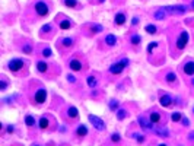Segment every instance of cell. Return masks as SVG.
Listing matches in <instances>:
<instances>
[{"mask_svg": "<svg viewBox=\"0 0 194 146\" xmlns=\"http://www.w3.org/2000/svg\"><path fill=\"white\" fill-rule=\"evenodd\" d=\"M67 81H69L70 83H75V82H76V79H75V76H72V75H67Z\"/></svg>", "mask_w": 194, "mask_h": 146, "instance_id": "cell-35", "label": "cell"}, {"mask_svg": "<svg viewBox=\"0 0 194 146\" xmlns=\"http://www.w3.org/2000/svg\"><path fill=\"white\" fill-rule=\"evenodd\" d=\"M159 146H166V145H165V143H161V145H159Z\"/></svg>", "mask_w": 194, "mask_h": 146, "instance_id": "cell-45", "label": "cell"}, {"mask_svg": "<svg viewBox=\"0 0 194 146\" xmlns=\"http://www.w3.org/2000/svg\"><path fill=\"white\" fill-rule=\"evenodd\" d=\"M6 88H7V82L3 79V82H2V86H0V89H2V91H5Z\"/></svg>", "mask_w": 194, "mask_h": 146, "instance_id": "cell-38", "label": "cell"}, {"mask_svg": "<svg viewBox=\"0 0 194 146\" xmlns=\"http://www.w3.org/2000/svg\"><path fill=\"white\" fill-rule=\"evenodd\" d=\"M101 31H102V27L101 25H92V28H91V32H94V34L101 32Z\"/></svg>", "mask_w": 194, "mask_h": 146, "instance_id": "cell-31", "label": "cell"}, {"mask_svg": "<svg viewBox=\"0 0 194 146\" xmlns=\"http://www.w3.org/2000/svg\"><path fill=\"white\" fill-rule=\"evenodd\" d=\"M45 31H47V32H48V31H51V25H44V28H42V31H41V32H45Z\"/></svg>", "mask_w": 194, "mask_h": 146, "instance_id": "cell-37", "label": "cell"}, {"mask_svg": "<svg viewBox=\"0 0 194 146\" xmlns=\"http://www.w3.org/2000/svg\"><path fill=\"white\" fill-rule=\"evenodd\" d=\"M136 139H137V142H139V143H142V142H144V136H140V134H136Z\"/></svg>", "mask_w": 194, "mask_h": 146, "instance_id": "cell-36", "label": "cell"}, {"mask_svg": "<svg viewBox=\"0 0 194 146\" xmlns=\"http://www.w3.org/2000/svg\"><path fill=\"white\" fill-rule=\"evenodd\" d=\"M105 2V0H98V3H104Z\"/></svg>", "mask_w": 194, "mask_h": 146, "instance_id": "cell-43", "label": "cell"}, {"mask_svg": "<svg viewBox=\"0 0 194 146\" xmlns=\"http://www.w3.org/2000/svg\"><path fill=\"white\" fill-rule=\"evenodd\" d=\"M171 118H172V121H174V123H175V121H180V120H182V115H181L180 113H174V114L171 115Z\"/></svg>", "mask_w": 194, "mask_h": 146, "instance_id": "cell-29", "label": "cell"}, {"mask_svg": "<svg viewBox=\"0 0 194 146\" xmlns=\"http://www.w3.org/2000/svg\"><path fill=\"white\" fill-rule=\"evenodd\" d=\"M149 120L152 121L153 124H158V123H161L162 117H161V114H159V113H156V111H152V113L149 114Z\"/></svg>", "mask_w": 194, "mask_h": 146, "instance_id": "cell-13", "label": "cell"}, {"mask_svg": "<svg viewBox=\"0 0 194 146\" xmlns=\"http://www.w3.org/2000/svg\"><path fill=\"white\" fill-rule=\"evenodd\" d=\"M137 22H139V19H137V18H134V19H133V25H136Z\"/></svg>", "mask_w": 194, "mask_h": 146, "instance_id": "cell-41", "label": "cell"}, {"mask_svg": "<svg viewBox=\"0 0 194 146\" xmlns=\"http://www.w3.org/2000/svg\"><path fill=\"white\" fill-rule=\"evenodd\" d=\"M86 82H88V86H89V88H95V86H96V83H98L96 78H94V76H89Z\"/></svg>", "mask_w": 194, "mask_h": 146, "instance_id": "cell-24", "label": "cell"}, {"mask_svg": "<svg viewBox=\"0 0 194 146\" xmlns=\"http://www.w3.org/2000/svg\"><path fill=\"white\" fill-rule=\"evenodd\" d=\"M73 38H70V37H64L63 40H61V44L64 45V47H72L73 45Z\"/></svg>", "mask_w": 194, "mask_h": 146, "instance_id": "cell-21", "label": "cell"}, {"mask_svg": "<svg viewBox=\"0 0 194 146\" xmlns=\"http://www.w3.org/2000/svg\"><path fill=\"white\" fill-rule=\"evenodd\" d=\"M110 110L111 111H117L118 110V101L117 100H111L110 101Z\"/></svg>", "mask_w": 194, "mask_h": 146, "instance_id": "cell-27", "label": "cell"}, {"mask_svg": "<svg viewBox=\"0 0 194 146\" xmlns=\"http://www.w3.org/2000/svg\"><path fill=\"white\" fill-rule=\"evenodd\" d=\"M22 50H24L25 54H31V53H32V47H31L29 44H25V45L22 47Z\"/></svg>", "mask_w": 194, "mask_h": 146, "instance_id": "cell-30", "label": "cell"}, {"mask_svg": "<svg viewBox=\"0 0 194 146\" xmlns=\"http://www.w3.org/2000/svg\"><path fill=\"white\" fill-rule=\"evenodd\" d=\"M22 67H24V60H20V59H13V60L9 61V69L13 73H18Z\"/></svg>", "mask_w": 194, "mask_h": 146, "instance_id": "cell-5", "label": "cell"}, {"mask_svg": "<svg viewBox=\"0 0 194 146\" xmlns=\"http://www.w3.org/2000/svg\"><path fill=\"white\" fill-rule=\"evenodd\" d=\"M25 123H26L28 127H34V126H35V118H34L32 115H26V117H25Z\"/></svg>", "mask_w": 194, "mask_h": 146, "instance_id": "cell-23", "label": "cell"}, {"mask_svg": "<svg viewBox=\"0 0 194 146\" xmlns=\"http://www.w3.org/2000/svg\"><path fill=\"white\" fill-rule=\"evenodd\" d=\"M42 56H44V57H51V50H50L48 47L42 50Z\"/></svg>", "mask_w": 194, "mask_h": 146, "instance_id": "cell-34", "label": "cell"}, {"mask_svg": "<svg viewBox=\"0 0 194 146\" xmlns=\"http://www.w3.org/2000/svg\"><path fill=\"white\" fill-rule=\"evenodd\" d=\"M76 134H77L79 137L86 136V134H88V127H86V126H83V124L77 126V129H76Z\"/></svg>", "mask_w": 194, "mask_h": 146, "instance_id": "cell-16", "label": "cell"}, {"mask_svg": "<svg viewBox=\"0 0 194 146\" xmlns=\"http://www.w3.org/2000/svg\"><path fill=\"white\" fill-rule=\"evenodd\" d=\"M69 67L73 70V72H80L82 70V61L79 59H72L69 61Z\"/></svg>", "mask_w": 194, "mask_h": 146, "instance_id": "cell-9", "label": "cell"}, {"mask_svg": "<svg viewBox=\"0 0 194 146\" xmlns=\"http://www.w3.org/2000/svg\"><path fill=\"white\" fill-rule=\"evenodd\" d=\"M67 115H69L70 118H77V115H79L77 108H75V107H69V110H67Z\"/></svg>", "mask_w": 194, "mask_h": 146, "instance_id": "cell-18", "label": "cell"}, {"mask_svg": "<svg viewBox=\"0 0 194 146\" xmlns=\"http://www.w3.org/2000/svg\"><path fill=\"white\" fill-rule=\"evenodd\" d=\"M127 115H128V113L124 108H118L117 110V120H124Z\"/></svg>", "mask_w": 194, "mask_h": 146, "instance_id": "cell-19", "label": "cell"}, {"mask_svg": "<svg viewBox=\"0 0 194 146\" xmlns=\"http://www.w3.org/2000/svg\"><path fill=\"white\" fill-rule=\"evenodd\" d=\"M89 121L94 124V127L98 130V132H102V130H105V123L99 118V117H96V115H89Z\"/></svg>", "mask_w": 194, "mask_h": 146, "instance_id": "cell-3", "label": "cell"}, {"mask_svg": "<svg viewBox=\"0 0 194 146\" xmlns=\"http://www.w3.org/2000/svg\"><path fill=\"white\" fill-rule=\"evenodd\" d=\"M188 137H190V139H194V132H193V133H191V134H190Z\"/></svg>", "mask_w": 194, "mask_h": 146, "instance_id": "cell-42", "label": "cell"}, {"mask_svg": "<svg viewBox=\"0 0 194 146\" xmlns=\"http://www.w3.org/2000/svg\"><path fill=\"white\" fill-rule=\"evenodd\" d=\"M191 8H193V9H194V0H193V5H191Z\"/></svg>", "mask_w": 194, "mask_h": 146, "instance_id": "cell-44", "label": "cell"}, {"mask_svg": "<svg viewBox=\"0 0 194 146\" xmlns=\"http://www.w3.org/2000/svg\"><path fill=\"white\" fill-rule=\"evenodd\" d=\"M58 27H60L61 29H69V28L72 27V22H70V20H61Z\"/></svg>", "mask_w": 194, "mask_h": 146, "instance_id": "cell-25", "label": "cell"}, {"mask_svg": "<svg viewBox=\"0 0 194 146\" xmlns=\"http://www.w3.org/2000/svg\"><path fill=\"white\" fill-rule=\"evenodd\" d=\"M187 42H188V32L184 31V32H181L180 37L177 38V48H178V50H182V48L187 45Z\"/></svg>", "mask_w": 194, "mask_h": 146, "instance_id": "cell-7", "label": "cell"}, {"mask_svg": "<svg viewBox=\"0 0 194 146\" xmlns=\"http://www.w3.org/2000/svg\"><path fill=\"white\" fill-rule=\"evenodd\" d=\"M127 64H128V59H121L120 61L114 63V64L110 67V73H113V75H120Z\"/></svg>", "mask_w": 194, "mask_h": 146, "instance_id": "cell-1", "label": "cell"}, {"mask_svg": "<svg viewBox=\"0 0 194 146\" xmlns=\"http://www.w3.org/2000/svg\"><path fill=\"white\" fill-rule=\"evenodd\" d=\"M158 47V44L156 42H150L149 45H147V53H152L153 51V48H156Z\"/></svg>", "mask_w": 194, "mask_h": 146, "instance_id": "cell-33", "label": "cell"}, {"mask_svg": "<svg viewBox=\"0 0 194 146\" xmlns=\"http://www.w3.org/2000/svg\"><path fill=\"white\" fill-rule=\"evenodd\" d=\"M37 70H38L39 73H47V70H48V63L44 61V60H39V61L37 63Z\"/></svg>", "mask_w": 194, "mask_h": 146, "instance_id": "cell-12", "label": "cell"}, {"mask_svg": "<svg viewBox=\"0 0 194 146\" xmlns=\"http://www.w3.org/2000/svg\"><path fill=\"white\" fill-rule=\"evenodd\" d=\"M111 140H113V143H118V142L121 140V136H120L118 133H114V134L111 136Z\"/></svg>", "mask_w": 194, "mask_h": 146, "instance_id": "cell-32", "label": "cell"}, {"mask_svg": "<svg viewBox=\"0 0 194 146\" xmlns=\"http://www.w3.org/2000/svg\"><path fill=\"white\" fill-rule=\"evenodd\" d=\"M35 146H37V145H35Z\"/></svg>", "mask_w": 194, "mask_h": 146, "instance_id": "cell-46", "label": "cell"}, {"mask_svg": "<svg viewBox=\"0 0 194 146\" xmlns=\"http://www.w3.org/2000/svg\"><path fill=\"white\" fill-rule=\"evenodd\" d=\"M188 124H190V121H188V118H185V117H182V126H185V127H187Z\"/></svg>", "mask_w": 194, "mask_h": 146, "instance_id": "cell-39", "label": "cell"}, {"mask_svg": "<svg viewBox=\"0 0 194 146\" xmlns=\"http://www.w3.org/2000/svg\"><path fill=\"white\" fill-rule=\"evenodd\" d=\"M105 44L110 45V47H114V45L117 44V37L113 35V34H108V35L105 37Z\"/></svg>", "mask_w": 194, "mask_h": 146, "instance_id": "cell-14", "label": "cell"}, {"mask_svg": "<svg viewBox=\"0 0 194 146\" xmlns=\"http://www.w3.org/2000/svg\"><path fill=\"white\" fill-rule=\"evenodd\" d=\"M64 5H66L67 8H76L77 2H76V0H64Z\"/></svg>", "mask_w": 194, "mask_h": 146, "instance_id": "cell-28", "label": "cell"}, {"mask_svg": "<svg viewBox=\"0 0 194 146\" xmlns=\"http://www.w3.org/2000/svg\"><path fill=\"white\" fill-rule=\"evenodd\" d=\"M125 15L123 13V12H120V13H117L115 15V18H114V22H115V25H118V27H121V25H124L125 23Z\"/></svg>", "mask_w": 194, "mask_h": 146, "instance_id": "cell-11", "label": "cell"}, {"mask_svg": "<svg viewBox=\"0 0 194 146\" xmlns=\"http://www.w3.org/2000/svg\"><path fill=\"white\" fill-rule=\"evenodd\" d=\"M144 29H146V32H147V34H156V31H158L156 25H152V23L146 25V27H144Z\"/></svg>", "mask_w": 194, "mask_h": 146, "instance_id": "cell-22", "label": "cell"}, {"mask_svg": "<svg viewBox=\"0 0 194 146\" xmlns=\"http://www.w3.org/2000/svg\"><path fill=\"white\" fill-rule=\"evenodd\" d=\"M47 101V91L44 88H39L34 95V102L35 104H44Z\"/></svg>", "mask_w": 194, "mask_h": 146, "instance_id": "cell-2", "label": "cell"}, {"mask_svg": "<svg viewBox=\"0 0 194 146\" xmlns=\"http://www.w3.org/2000/svg\"><path fill=\"white\" fill-rule=\"evenodd\" d=\"M35 12L39 16H47L48 15V6L45 2H37L35 3Z\"/></svg>", "mask_w": 194, "mask_h": 146, "instance_id": "cell-4", "label": "cell"}, {"mask_svg": "<svg viewBox=\"0 0 194 146\" xmlns=\"http://www.w3.org/2000/svg\"><path fill=\"white\" fill-rule=\"evenodd\" d=\"M130 42H132L133 45H139V44L142 42V37H140V35H137V34H133V35H132V38H130Z\"/></svg>", "mask_w": 194, "mask_h": 146, "instance_id": "cell-20", "label": "cell"}, {"mask_svg": "<svg viewBox=\"0 0 194 146\" xmlns=\"http://www.w3.org/2000/svg\"><path fill=\"white\" fill-rule=\"evenodd\" d=\"M165 81H166L168 83H175V82H177V75H175L174 72H168L166 76H165Z\"/></svg>", "mask_w": 194, "mask_h": 146, "instance_id": "cell-17", "label": "cell"}, {"mask_svg": "<svg viewBox=\"0 0 194 146\" xmlns=\"http://www.w3.org/2000/svg\"><path fill=\"white\" fill-rule=\"evenodd\" d=\"M13 130H15L13 126H7V133H13Z\"/></svg>", "mask_w": 194, "mask_h": 146, "instance_id": "cell-40", "label": "cell"}, {"mask_svg": "<svg viewBox=\"0 0 194 146\" xmlns=\"http://www.w3.org/2000/svg\"><path fill=\"white\" fill-rule=\"evenodd\" d=\"M165 13H166V12H165V9H159L153 16H155V19H163V18H165Z\"/></svg>", "mask_w": 194, "mask_h": 146, "instance_id": "cell-26", "label": "cell"}, {"mask_svg": "<svg viewBox=\"0 0 194 146\" xmlns=\"http://www.w3.org/2000/svg\"><path fill=\"white\" fill-rule=\"evenodd\" d=\"M159 104L162 105V107H171L172 105V98L168 95V93H165V95H162L161 98H159Z\"/></svg>", "mask_w": 194, "mask_h": 146, "instance_id": "cell-10", "label": "cell"}, {"mask_svg": "<svg viewBox=\"0 0 194 146\" xmlns=\"http://www.w3.org/2000/svg\"><path fill=\"white\" fill-rule=\"evenodd\" d=\"M137 121H139V124H140V127H142L143 130H153V123H152L149 118L140 115V117L137 118Z\"/></svg>", "mask_w": 194, "mask_h": 146, "instance_id": "cell-6", "label": "cell"}, {"mask_svg": "<svg viewBox=\"0 0 194 146\" xmlns=\"http://www.w3.org/2000/svg\"><path fill=\"white\" fill-rule=\"evenodd\" d=\"M50 127V120L47 118V117H41L39 118V129L41 130H45V129H48Z\"/></svg>", "mask_w": 194, "mask_h": 146, "instance_id": "cell-15", "label": "cell"}, {"mask_svg": "<svg viewBox=\"0 0 194 146\" xmlns=\"http://www.w3.org/2000/svg\"><path fill=\"white\" fill-rule=\"evenodd\" d=\"M182 72L185 73V75H188V76H193L194 75V61H191V60L185 61L184 66H182Z\"/></svg>", "mask_w": 194, "mask_h": 146, "instance_id": "cell-8", "label": "cell"}]
</instances>
